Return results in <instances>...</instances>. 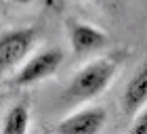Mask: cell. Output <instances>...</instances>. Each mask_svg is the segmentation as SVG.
<instances>
[{
  "label": "cell",
  "instance_id": "obj_4",
  "mask_svg": "<svg viewBox=\"0 0 147 134\" xmlns=\"http://www.w3.org/2000/svg\"><path fill=\"white\" fill-rule=\"evenodd\" d=\"M105 113L103 107L99 105H88L82 109L69 113L65 119L57 124V132L63 134H95L105 126Z\"/></svg>",
  "mask_w": 147,
  "mask_h": 134
},
{
  "label": "cell",
  "instance_id": "obj_9",
  "mask_svg": "<svg viewBox=\"0 0 147 134\" xmlns=\"http://www.w3.org/2000/svg\"><path fill=\"white\" fill-rule=\"evenodd\" d=\"M11 2H15V4H32V2H34V0H11Z\"/></svg>",
  "mask_w": 147,
  "mask_h": 134
},
{
  "label": "cell",
  "instance_id": "obj_10",
  "mask_svg": "<svg viewBox=\"0 0 147 134\" xmlns=\"http://www.w3.org/2000/svg\"><path fill=\"white\" fill-rule=\"evenodd\" d=\"M95 2H113V0H95Z\"/></svg>",
  "mask_w": 147,
  "mask_h": 134
},
{
  "label": "cell",
  "instance_id": "obj_8",
  "mask_svg": "<svg viewBox=\"0 0 147 134\" xmlns=\"http://www.w3.org/2000/svg\"><path fill=\"white\" fill-rule=\"evenodd\" d=\"M128 130L132 134H147V105L132 117V124L128 126Z\"/></svg>",
  "mask_w": 147,
  "mask_h": 134
},
{
  "label": "cell",
  "instance_id": "obj_1",
  "mask_svg": "<svg viewBox=\"0 0 147 134\" xmlns=\"http://www.w3.org/2000/svg\"><path fill=\"white\" fill-rule=\"evenodd\" d=\"M116 71H118V61L113 57H99L95 61L86 63L67 82L63 90V100L69 105H78L84 100L97 98L111 84Z\"/></svg>",
  "mask_w": 147,
  "mask_h": 134
},
{
  "label": "cell",
  "instance_id": "obj_6",
  "mask_svg": "<svg viewBox=\"0 0 147 134\" xmlns=\"http://www.w3.org/2000/svg\"><path fill=\"white\" fill-rule=\"evenodd\" d=\"M147 105V59L137 67L122 92V113L135 117Z\"/></svg>",
  "mask_w": 147,
  "mask_h": 134
},
{
  "label": "cell",
  "instance_id": "obj_7",
  "mask_svg": "<svg viewBox=\"0 0 147 134\" xmlns=\"http://www.w3.org/2000/svg\"><path fill=\"white\" fill-rule=\"evenodd\" d=\"M30 128V107L28 103H15L2 117V134H23Z\"/></svg>",
  "mask_w": 147,
  "mask_h": 134
},
{
  "label": "cell",
  "instance_id": "obj_3",
  "mask_svg": "<svg viewBox=\"0 0 147 134\" xmlns=\"http://www.w3.org/2000/svg\"><path fill=\"white\" fill-rule=\"evenodd\" d=\"M36 42L34 27H15L0 36V71H9L19 65Z\"/></svg>",
  "mask_w": 147,
  "mask_h": 134
},
{
  "label": "cell",
  "instance_id": "obj_5",
  "mask_svg": "<svg viewBox=\"0 0 147 134\" xmlns=\"http://www.w3.org/2000/svg\"><path fill=\"white\" fill-rule=\"evenodd\" d=\"M67 38H69V46L74 52L78 55H86L92 50H101L109 44V38L101 27L92 23H84V21H69L67 23Z\"/></svg>",
  "mask_w": 147,
  "mask_h": 134
},
{
  "label": "cell",
  "instance_id": "obj_2",
  "mask_svg": "<svg viewBox=\"0 0 147 134\" xmlns=\"http://www.w3.org/2000/svg\"><path fill=\"white\" fill-rule=\"evenodd\" d=\"M63 61H65V55H63L61 48H44L42 52L34 55L32 59H28V61L19 67V71L15 73V78H13V84L19 86V88H21V86L38 84V82H42V80L51 78L53 73L63 65Z\"/></svg>",
  "mask_w": 147,
  "mask_h": 134
}]
</instances>
